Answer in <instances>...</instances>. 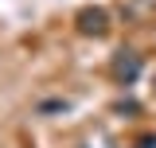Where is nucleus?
Listing matches in <instances>:
<instances>
[{"label": "nucleus", "instance_id": "3", "mask_svg": "<svg viewBox=\"0 0 156 148\" xmlns=\"http://www.w3.org/2000/svg\"><path fill=\"white\" fill-rule=\"evenodd\" d=\"M70 109V101H43L39 105V113H66Z\"/></svg>", "mask_w": 156, "mask_h": 148}, {"label": "nucleus", "instance_id": "1", "mask_svg": "<svg viewBox=\"0 0 156 148\" xmlns=\"http://www.w3.org/2000/svg\"><path fill=\"white\" fill-rule=\"evenodd\" d=\"M105 23H109V16L101 8H82L78 12V31H86V35H101Z\"/></svg>", "mask_w": 156, "mask_h": 148}, {"label": "nucleus", "instance_id": "2", "mask_svg": "<svg viewBox=\"0 0 156 148\" xmlns=\"http://www.w3.org/2000/svg\"><path fill=\"white\" fill-rule=\"evenodd\" d=\"M113 74L121 82H136V74H140V58L133 51H117V62H113Z\"/></svg>", "mask_w": 156, "mask_h": 148}]
</instances>
